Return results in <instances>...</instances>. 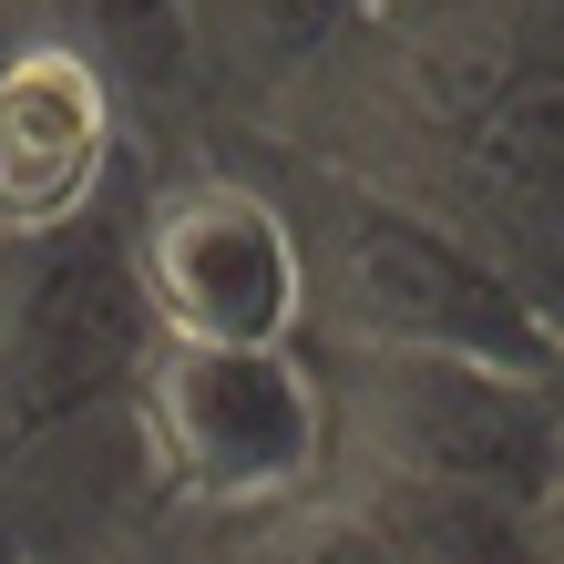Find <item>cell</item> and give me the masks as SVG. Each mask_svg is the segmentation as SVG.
<instances>
[{
  "instance_id": "obj_5",
  "label": "cell",
  "mask_w": 564,
  "mask_h": 564,
  "mask_svg": "<svg viewBox=\"0 0 564 564\" xmlns=\"http://www.w3.org/2000/svg\"><path fill=\"white\" fill-rule=\"evenodd\" d=\"M123 195L62 216V226L0 237V462L73 431V421L123 411L144 349L164 339L144 288H134Z\"/></svg>"
},
{
  "instance_id": "obj_7",
  "label": "cell",
  "mask_w": 564,
  "mask_h": 564,
  "mask_svg": "<svg viewBox=\"0 0 564 564\" xmlns=\"http://www.w3.org/2000/svg\"><path fill=\"white\" fill-rule=\"evenodd\" d=\"M134 185V134L93 62L62 42H0V237L62 226Z\"/></svg>"
},
{
  "instance_id": "obj_6",
  "label": "cell",
  "mask_w": 564,
  "mask_h": 564,
  "mask_svg": "<svg viewBox=\"0 0 564 564\" xmlns=\"http://www.w3.org/2000/svg\"><path fill=\"white\" fill-rule=\"evenodd\" d=\"M123 247H134V288L164 339H288L297 328L288 226L226 134L144 164L123 195Z\"/></svg>"
},
{
  "instance_id": "obj_8",
  "label": "cell",
  "mask_w": 564,
  "mask_h": 564,
  "mask_svg": "<svg viewBox=\"0 0 564 564\" xmlns=\"http://www.w3.org/2000/svg\"><path fill=\"white\" fill-rule=\"evenodd\" d=\"M0 42H62L73 62H93V83L113 93L123 134H134V175L216 134L185 0H0Z\"/></svg>"
},
{
  "instance_id": "obj_4",
  "label": "cell",
  "mask_w": 564,
  "mask_h": 564,
  "mask_svg": "<svg viewBox=\"0 0 564 564\" xmlns=\"http://www.w3.org/2000/svg\"><path fill=\"white\" fill-rule=\"evenodd\" d=\"M134 431L164 482V544H226L318 473V390L297 339H154Z\"/></svg>"
},
{
  "instance_id": "obj_3",
  "label": "cell",
  "mask_w": 564,
  "mask_h": 564,
  "mask_svg": "<svg viewBox=\"0 0 564 564\" xmlns=\"http://www.w3.org/2000/svg\"><path fill=\"white\" fill-rule=\"evenodd\" d=\"M318 390V462L431 482L492 513H534L564 473V370L473 349H328L297 339Z\"/></svg>"
},
{
  "instance_id": "obj_2",
  "label": "cell",
  "mask_w": 564,
  "mask_h": 564,
  "mask_svg": "<svg viewBox=\"0 0 564 564\" xmlns=\"http://www.w3.org/2000/svg\"><path fill=\"white\" fill-rule=\"evenodd\" d=\"M226 144L257 164L268 206L288 226V268H297V328L288 339L328 349H473V359H523V370H564L554 318L523 297L492 257H473L452 226H431L421 206L328 175V164L288 154L247 123H226Z\"/></svg>"
},
{
  "instance_id": "obj_10",
  "label": "cell",
  "mask_w": 564,
  "mask_h": 564,
  "mask_svg": "<svg viewBox=\"0 0 564 564\" xmlns=\"http://www.w3.org/2000/svg\"><path fill=\"white\" fill-rule=\"evenodd\" d=\"M359 11H370V0H359Z\"/></svg>"
},
{
  "instance_id": "obj_9",
  "label": "cell",
  "mask_w": 564,
  "mask_h": 564,
  "mask_svg": "<svg viewBox=\"0 0 564 564\" xmlns=\"http://www.w3.org/2000/svg\"><path fill=\"white\" fill-rule=\"evenodd\" d=\"M349 11H359V0H185V31H195V62H206L216 123L268 113L278 83H288Z\"/></svg>"
},
{
  "instance_id": "obj_1",
  "label": "cell",
  "mask_w": 564,
  "mask_h": 564,
  "mask_svg": "<svg viewBox=\"0 0 564 564\" xmlns=\"http://www.w3.org/2000/svg\"><path fill=\"white\" fill-rule=\"evenodd\" d=\"M247 134L452 226L564 339V0H370Z\"/></svg>"
}]
</instances>
